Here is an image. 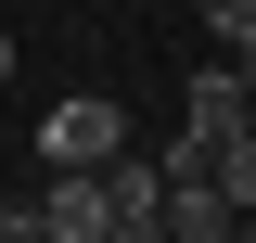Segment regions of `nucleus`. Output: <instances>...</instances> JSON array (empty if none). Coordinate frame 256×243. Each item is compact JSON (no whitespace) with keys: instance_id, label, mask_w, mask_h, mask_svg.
I'll return each instance as SVG.
<instances>
[{"instance_id":"39448f33","label":"nucleus","mask_w":256,"mask_h":243,"mask_svg":"<svg viewBox=\"0 0 256 243\" xmlns=\"http://www.w3.org/2000/svg\"><path fill=\"white\" fill-rule=\"evenodd\" d=\"M218 64H230V77H244V102H256V38H244V52H218Z\"/></svg>"},{"instance_id":"7ed1b4c3","label":"nucleus","mask_w":256,"mask_h":243,"mask_svg":"<svg viewBox=\"0 0 256 243\" xmlns=\"http://www.w3.org/2000/svg\"><path fill=\"white\" fill-rule=\"evenodd\" d=\"M180 128H192V141H218V128H256V102H244V77H230V64H205V77L180 90Z\"/></svg>"},{"instance_id":"f257e3e1","label":"nucleus","mask_w":256,"mask_h":243,"mask_svg":"<svg viewBox=\"0 0 256 243\" xmlns=\"http://www.w3.org/2000/svg\"><path fill=\"white\" fill-rule=\"evenodd\" d=\"M116 154H128V102L116 90H77V102L38 116V166H116Z\"/></svg>"},{"instance_id":"f03ea898","label":"nucleus","mask_w":256,"mask_h":243,"mask_svg":"<svg viewBox=\"0 0 256 243\" xmlns=\"http://www.w3.org/2000/svg\"><path fill=\"white\" fill-rule=\"evenodd\" d=\"M38 230H64V243H102V230H116L102 166H52V180H38Z\"/></svg>"},{"instance_id":"0eeeda50","label":"nucleus","mask_w":256,"mask_h":243,"mask_svg":"<svg viewBox=\"0 0 256 243\" xmlns=\"http://www.w3.org/2000/svg\"><path fill=\"white\" fill-rule=\"evenodd\" d=\"M244 243H256V218H244Z\"/></svg>"},{"instance_id":"20e7f679","label":"nucleus","mask_w":256,"mask_h":243,"mask_svg":"<svg viewBox=\"0 0 256 243\" xmlns=\"http://www.w3.org/2000/svg\"><path fill=\"white\" fill-rule=\"evenodd\" d=\"M205 38H218V52H244V38H256V0H205Z\"/></svg>"},{"instance_id":"423d86ee","label":"nucleus","mask_w":256,"mask_h":243,"mask_svg":"<svg viewBox=\"0 0 256 243\" xmlns=\"http://www.w3.org/2000/svg\"><path fill=\"white\" fill-rule=\"evenodd\" d=\"M0 77H13V26H0Z\"/></svg>"}]
</instances>
